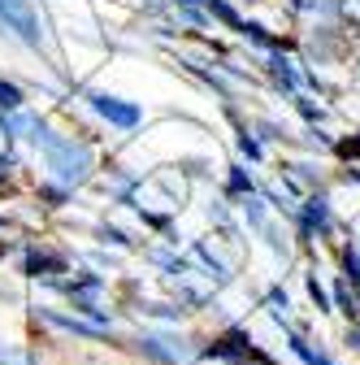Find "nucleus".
<instances>
[{"instance_id": "obj_7", "label": "nucleus", "mask_w": 360, "mask_h": 365, "mask_svg": "<svg viewBox=\"0 0 360 365\" xmlns=\"http://www.w3.org/2000/svg\"><path fill=\"white\" fill-rule=\"evenodd\" d=\"M26 274H31V279H48V274H65V257H57V252H43V248H31V252H26Z\"/></svg>"}, {"instance_id": "obj_1", "label": "nucleus", "mask_w": 360, "mask_h": 365, "mask_svg": "<svg viewBox=\"0 0 360 365\" xmlns=\"http://www.w3.org/2000/svg\"><path fill=\"white\" fill-rule=\"evenodd\" d=\"M26 140L43 153V165H48V174L61 182V187H78V182L92 178L96 157H92V148H87L83 140H74V135H57L43 118H35Z\"/></svg>"}, {"instance_id": "obj_17", "label": "nucleus", "mask_w": 360, "mask_h": 365, "mask_svg": "<svg viewBox=\"0 0 360 365\" xmlns=\"http://www.w3.org/2000/svg\"><path fill=\"white\" fill-rule=\"evenodd\" d=\"M243 213H248V222H252V226H265V209H260V200H256V196H248V200H243Z\"/></svg>"}, {"instance_id": "obj_8", "label": "nucleus", "mask_w": 360, "mask_h": 365, "mask_svg": "<svg viewBox=\"0 0 360 365\" xmlns=\"http://www.w3.org/2000/svg\"><path fill=\"white\" fill-rule=\"evenodd\" d=\"M252 192H256L252 174H248L243 165H231V174H226V196H239V200H248Z\"/></svg>"}, {"instance_id": "obj_15", "label": "nucleus", "mask_w": 360, "mask_h": 365, "mask_svg": "<svg viewBox=\"0 0 360 365\" xmlns=\"http://www.w3.org/2000/svg\"><path fill=\"white\" fill-rule=\"evenodd\" d=\"M334 153H339L343 161H356V157H360V130L351 135V140H339V144H334Z\"/></svg>"}, {"instance_id": "obj_18", "label": "nucleus", "mask_w": 360, "mask_h": 365, "mask_svg": "<svg viewBox=\"0 0 360 365\" xmlns=\"http://www.w3.org/2000/svg\"><path fill=\"white\" fill-rule=\"evenodd\" d=\"M100 235H105L109 244H117V248H130V240H126V235L117 231V226H105V231H100Z\"/></svg>"}, {"instance_id": "obj_2", "label": "nucleus", "mask_w": 360, "mask_h": 365, "mask_svg": "<svg viewBox=\"0 0 360 365\" xmlns=\"http://www.w3.org/2000/svg\"><path fill=\"white\" fill-rule=\"evenodd\" d=\"M0 26H5L22 48L39 53L43 48V26H39V14L31 0H0Z\"/></svg>"}, {"instance_id": "obj_11", "label": "nucleus", "mask_w": 360, "mask_h": 365, "mask_svg": "<svg viewBox=\"0 0 360 365\" xmlns=\"http://www.w3.org/2000/svg\"><path fill=\"white\" fill-rule=\"evenodd\" d=\"M334 309H339V313H351V317H356V287H351L347 279H343V283L334 287Z\"/></svg>"}, {"instance_id": "obj_20", "label": "nucleus", "mask_w": 360, "mask_h": 365, "mask_svg": "<svg viewBox=\"0 0 360 365\" xmlns=\"http://www.w3.org/2000/svg\"><path fill=\"white\" fill-rule=\"evenodd\" d=\"M39 196H43V200H53V205H61V200H65V192H61V187H48V182L39 187Z\"/></svg>"}, {"instance_id": "obj_13", "label": "nucleus", "mask_w": 360, "mask_h": 365, "mask_svg": "<svg viewBox=\"0 0 360 365\" xmlns=\"http://www.w3.org/2000/svg\"><path fill=\"white\" fill-rule=\"evenodd\" d=\"M239 153H243L248 161H260V157H265V153H260V140H256L248 126H239Z\"/></svg>"}, {"instance_id": "obj_3", "label": "nucleus", "mask_w": 360, "mask_h": 365, "mask_svg": "<svg viewBox=\"0 0 360 365\" xmlns=\"http://www.w3.org/2000/svg\"><path fill=\"white\" fill-rule=\"evenodd\" d=\"M87 109H92L96 118H105L109 126L117 130H134L144 122V109L134 101H122V96H109V91H87Z\"/></svg>"}, {"instance_id": "obj_16", "label": "nucleus", "mask_w": 360, "mask_h": 365, "mask_svg": "<svg viewBox=\"0 0 360 365\" xmlns=\"http://www.w3.org/2000/svg\"><path fill=\"white\" fill-rule=\"evenodd\" d=\"M295 105H300V113H304L308 122H322V118H326V109H322V105H312L308 96H295Z\"/></svg>"}, {"instance_id": "obj_12", "label": "nucleus", "mask_w": 360, "mask_h": 365, "mask_svg": "<svg viewBox=\"0 0 360 365\" xmlns=\"http://www.w3.org/2000/svg\"><path fill=\"white\" fill-rule=\"evenodd\" d=\"M308 296H312V304H317L322 313H334V300H330V292L317 283V274H308Z\"/></svg>"}, {"instance_id": "obj_4", "label": "nucleus", "mask_w": 360, "mask_h": 365, "mask_svg": "<svg viewBox=\"0 0 360 365\" xmlns=\"http://www.w3.org/2000/svg\"><path fill=\"white\" fill-rule=\"evenodd\" d=\"M295 217H300V235H304V240H312V235H330V226H334L326 192H312V196L304 200V209H300Z\"/></svg>"}, {"instance_id": "obj_19", "label": "nucleus", "mask_w": 360, "mask_h": 365, "mask_svg": "<svg viewBox=\"0 0 360 365\" xmlns=\"http://www.w3.org/2000/svg\"><path fill=\"white\" fill-rule=\"evenodd\" d=\"M178 14H183L187 22H196V26H204V22H208V14H200V9H187V5H178Z\"/></svg>"}, {"instance_id": "obj_9", "label": "nucleus", "mask_w": 360, "mask_h": 365, "mask_svg": "<svg viewBox=\"0 0 360 365\" xmlns=\"http://www.w3.org/2000/svg\"><path fill=\"white\" fill-rule=\"evenodd\" d=\"M291 348H295V356H300V361H308V365H334L322 348H312V344H308V339H300V335H291Z\"/></svg>"}, {"instance_id": "obj_5", "label": "nucleus", "mask_w": 360, "mask_h": 365, "mask_svg": "<svg viewBox=\"0 0 360 365\" xmlns=\"http://www.w3.org/2000/svg\"><path fill=\"white\" fill-rule=\"evenodd\" d=\"M139 348H144V356H152V361H161V365H187L191 356H200V348H183V344L174 348V339H161V335L139 339Z\"/></svg>"}, {"instance_id": "obj_21", "label": "nucleus", "mask_w": 360, "mask_h": 365, "mask_svg": "<svg viewBox=\"0 0 360 365\" xmlns=\"http://www.w3.org/2000/svg\"><path fill=\"white\" fill-rule=\"evenodd\" d=\"M347 344H351V348H360V322H356V327L347 331Z\"/></svg>"}, {"instance_id": "obj_14", "label": "nucleus", "mask_w": 360, "mask_h": 365, "mask_svg": "<svg viewBox=\"0 0 360 365\" xmlns=\"http://www.w3.org/2000/svg\"><path fill=\"white\" fill-rule=\"evenodd\" d=\"M343 269H347V279H351V287H356V283H360V248H356V244L343 248Z\"/></svg>"}, {"instance_id": "obj_22", "label": "nucleus", "mask_w": 360, "mask_h": 365, "mask_svg": "<svg viewBox=\"0 0 360 365\" xmlns=\"http://www.w3.org/2000/svg\"><path fill=\"white\" fill-rule=\"evenodd\" d=\"M165 5V0H144V9H161Z\"/></svg>"}, {"instance_id": "obj_10", "label": "nucleus", "mask_w": 360, "mask_h": 365, "mask_svg": "<svg viewBox=\"0 0 360 365\" xmlns=\"http://www.w3.org/2000/svg\"><path fill=\"white\" fill-rule=\"evenodd\" d=\"M22 105H26L22 87H18V83H5V78H0V113H14V109H22Z\"/></svg>"}, {"instance_id": "obj_23", "label": "nucleus", "mask_w": 360, "mask_h": 365, "mask_svg": "<svg viewBox=\"0 0 360 365\" xmlns=\"http://www.w3.org/2000/svg\"><path fill=\"white\" fill-rule=\"evenodd\" d=\"M9 192V182H5V174H0V196H5Z\"/></svg>"}, {"instance_id": "obj_6", "label": "nucleus", "mask_w": 360, "mask_h": 365, "mask_svg": "<svg viewBox=\"0 0 360 365\" xmlns=\"http://www.w3.org/2000/svg\"><path fill=\"white\" fill-rule=\"evenodd\" d=\"M265 70H269V78H274L278 87H287V91H300V83H304V74L295 70V61H287L282 53H269Z\"/></svg>"}]
</instances>
